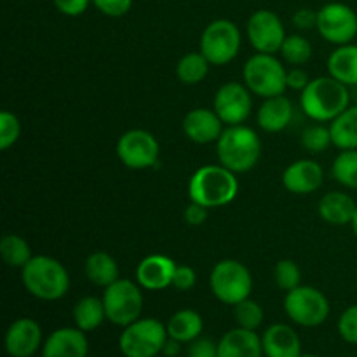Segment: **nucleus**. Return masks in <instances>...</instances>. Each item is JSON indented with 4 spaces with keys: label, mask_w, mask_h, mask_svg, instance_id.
Segmentation results:
<instances>
[{
    "label": "nucleus",
    "mask_w": 357,
    "mask_h": 357,
    "mask_svg": "<svg viewBox=\"0 0 357 357\" xmlns=\"http://www.w3.org/2000/svg\"><path fill=\"white\" fill-rule=\"evenodd\" d=\"M300 107L312 121L331 122L351 107L349 87L331 75L310 79L305 89L300 93Z\"/></svg>",
    "instance_id": "f257e3e1"
},
{
    "label": "nucleus",
    "mask_w": 357,
    "mask_h": 357,
    "mask_svg": "<svg viewBox=\"0 0 357 357\" xmlns=\"http://www.w3.org/2000/svg\"><path fill=\"white\" fill-rule=\"evenodd\" d=\"M218 162L232 173H248L261 157V139L250 126H227L216 142Z\"/></svg>",
    "instance_id": "f03ea898"
},
{
    "label": "nucleus",
    "mask_w": 357,
    "mask_h": 357,
    "mask_svg": "<svg viewBox=\"0 0 357 357\" xmlns=\"http://www.w3.org/2000/svg\"><path fill=\"white\" fill-rule=\"evenodd\" d=\"M21 282L35 298L56 302L68 293L70 274L65 265L56 258L37 255L21 268Z\"/></svg>",
    "instance_id": "7ed1b4c3"
},
{
    "label": "nucleus",
    "mask_w": 357,
    "mask_h": 357,
    "mask_svg": "<svg viewBox=\"0 0 357 357\" xmlns=\"http://www.w3.org/2000/svg\"><path fill=\"white\" fill-rule=\"evenodd\" d=\"M237 192H239V181L236 173L223 167L222 164L199 167L188 181L190 201L208 209L230 204L237 197Z\"/></svg>",
    "instance_id": "20e7f679"
},
{
    "label": "nucleus",
    "mask_w": 357,
    "mask_h": 357,
    "mask_svg": "<svg viewBox=\"0 0 357 357\" xmlns=\"http://www.w3.org/2000/svg\"><path fill=\"white\" fill-rule=\"evenodd\" d=\"M288 70L275 54L257 52L246 61L243 68V80L248 89L260 98L281 96L288 89Z\"/></svg>",
    "instance_id": "39448f33"
},
{
    "label": "nucleus",
    "mask_w": 357,
    "mask_h": 357,
    "mask_svg": "<svg viewBox=\"0 0 357 357\" xmlns=\"http://www.w3.org/2000/svg\"><path fill=\"white\" fill-rule=\"evenodd\" d=\"M209 286L216 298L225 305H237L250 298L253 289V275L243 261L227 260L218 261L209 275Z\"/></svg>",
    "instance_id": "423d86ee"
},
{
    "label": "nucleus",
    "mask_w": 357,
    "mask_h": 357,
    "mask_svg": "<svg viewBox=\"0 0 357 357\" xmlns=\"http://www.w3.org/2000/svg\"><path fill=\"white\" fill-rule=\"evenodd\" d=\"M167 338V326L159 319L146 317L124 328L119 338V347L126 357H155L162 352Z\"/></svg>",
    "instance_id": "0eeeda50"
},
{
    "label": "nucleus",
    "mask_w": 357,
    "mask_h": 357,
    "mask_svg": "<svg viewBox=\"0 0 357 357\" xmlns=\"http://www.w3.org/2000/svg\"><path fill=\"white\" fill-rule=\"evenodd\" d=\"M241 31L230 20H215L204 28L199 42V51L211 65L223 66L236 59L241 49Z\"/></svg>",
    "instance_id": "6e6552de"
},
{
    "label": "nucleus",
    "mask_w": 357,
    "mask_h": 357,
    "mask_svg": "<svg viewBox=\"0 0 357 357\" xmlns=\"http://www.w3.org/2000/svg\"><path fill=\"white\" fill-rule=\"evenodd\" d=\"M142 286L129 279H117L114 284L105 288L103 305L107 319L117 326H129L139 319L143 310Z\"/></svg>",
    "instance_id": "1a4fd4ad"
},
{
    "label": "nucleus",
    "mask_w": 357,
    "mask_h": 357,
    "mask_svg": "<svg viewBox=\"0 0 357 357\" xmlns=\"http://www.w3.org/2000/svg\"><path fill=\"white\" fill-rule=\"evenodd\" d=\"M284 310L289 319L298 326H321L330 316V302L314 286H302L288 291L284 298Z\"/></svg>",
    "instance_id": "9d476101"
},
{
    "label": "nucleus",
    "mask_w": 357,
    "mask_h": 357,
    "mask_svg": "<svg viewBox=\"0 0 357 357\" xmlns=\"http://www.w3.org/2000/svg\"><path fill=\"white\" fill-rule=\"evenodd\" d=\"M115 152L126 167L142 171L159 162L160 146L152 132L145 129H129L117 139Z\"/></svg>",
    "instance_id": "9b49d317"
},
{
    "label": "nucleus",
    "mask_w": 357,
    "mask_h": 357,
    "mask_svg": "<svg viewBox=\"0 0 357 357\" xmlns=\"http://www.w3.org/2000/svg\"><path fill=\"white\" fill-rule=\"evenodd\" d=\"M317 31L333 45L352 44L357 37V13L342 2H330L317 10Z\"/></svg>",
    "instance_id": "f8f14e48"
},
{
    "label": "nucleus",
    "mask_w": 357,
    "mask_h": 357,
    "mask_svg": "<svg viewBox=\"0 0 357 357\" xmlns=\"http://www.w3.org/2000/svg\"><path fill=\"white\" fill-rule=\"evenodd\" d=\"M248 40L257 52L275 54L281 51L282 42L288 37L282 20L271 9H260L253 13L246 24Z\"/></svg>",
    "instance_id": "ddd939ff"
},
{
    "label": "nucleus",
    "mask_w": 357,
    "mask_h": 357,
    "mask_svg": "<svg viewBox=\"0 0 357 357\" xmlns=\"http://www.w3.org/2000/svg\"><path fill=\"white\" fill-rule=\"evenodd\" d=\"M246 84L227 82L218 87L213 100V110L225 126H239L250 119L253 110V98Z\"/></svg>",
    "instance_id": "4468645a"
},
{
    "label": "nucleus",
    "mask_w": 357,
    "mask_h": 357,
    "mask_svg": "<svg viewBox=\"0 0 357 357\" xmlns=\"http://www.w3.org/2000/svg\"><path fill=\"white\" fill-rule=\"evenodd\" d=\"M324 181V171L317 160L300 159L289 164L282 173V185L295 195L314 194Z\"/></svg>",
    "instance_id": "2eb2a0df"
},
{
    "label": "nucleus",
    "mask_w": 357,
    "mask_h": 357,
    "mask_svg": "<svg viewBox=\"0 0 357 357\" xmlns=\"http://www.w3.org/2000/svg\"><path fill=\"white\" fill-rule=\"evenodd\" d=\"M223 122L215 110L199 107L188 112L183 117L181 128H183L185 136L190 142L197 145H208V143H216L223 132Z\"/></svg>",
    "instance_id": "dca6fc26"
},
{
    "label": "nucleus",
    "mask_w": 357,
    "mask_h": 357,
    "mask_svg": "<svg viewBox=\"0 0 357 357\" xmlns=\"http://www.w3.org/2000/svg\"><path fill=\"white\" fill-rule=\"evenodd\" d=\"M42 328L30 317L14 321L6 333V351L13 357H31L40 349Z\"/></svg>",
    "instance_id": "f3484780"
},
{
    "label": "nucleus",
    "mask_w": 357,
    "mask_h": 357,
    "mask_svg": "<svg viewBox=\"0 0 357 357\" xmlns=\"http://www.w3.org/2000/svg\"><path fill=\"white\" fill-rule=\"evenodd\" d=\"M176 264L166 255H149L136 267V282L149 291H160L173 284Z\"/></svg>",
    "instance_id": "a211bd4d"
},
{
    "label": "nucleus",
    "mask_w": 357,
    "mask_h": 357,
    "mask_svg": "<svg viewBox=\"0 0 357 357\" xmlns=\"http://www.w3.org/2000/svg\"><path fill=\"white\" fill-rule=\"evenodd\" d=\"M87 338L79 328H61L49 335L42 357H87Z\"/></svg>",
    "instance_id": "6ab92c4d"
},
{
    "label": "nucleus",
    "mask_w": 357,
    "mask_h": 357,
    "mask_svg": "<svg viewBox=\"0 0 357 357\" xmlns=\"http://www.w3.org/2000/svg\"><path fill=\"white\" fill-rule=\"evenodd\" d=\"M261 347L267 357H300L302 356V344L288 324H272L265 330L261 337Z\"/></svg>",
    "instance_id": "aec40b11"
},
{
    "label": "nucleus",
    "mask_w": 357,
    "mask_h": 357,
    "mask_svg": "<svg viewBox=\"0 0 357 357\" xmlns=\"http://www.w3.org/2000/svg\"><path fill=\"white\" fill-rule=\"evenodd\" d=\"M293 119V103L288 96L265 98L257 112V122L265 132H281Z\"/></svg>",
    "instance_id": "412c9836"
},
{
    "label": "nucleus",
    "mask_w": 357,
    "mask_h": 357,
    "mask_svg": "<svg viewBox=\"0 0 357 357\" xmlns=\"http://www.w3.org/2000/svg\"><path fill=\"white\" fill-rule=\"evenodd\" d=\"M356 209V201L345 192H328L326 195L321 197L319 206H317L321 220L335 227L351 225Z\"/></svg>",
    "instance_id": "4be33fe9"
},
{
    "label": "nucleus",
    "mask_w": 357,
    "mask_h": 357,
    "mask_svg": "<svg viewBox=\"0 0 357 357\" xmlns=\"http://www.w3.org/2000/svg\"><path fill=\"white\" fill-rule=\"evenodd\" d=\"M261 338L255 331L237 326L218 344V357H261Z\"/></svg>",
    "instance_id": "5701e85b"
},
{
    "label": "nucleus",
    "mask_w": 357,
    "mask_h": 357,
    "mask_svg": "<svg viewBox=\"0 0 357 357\" xmlns=\"http://www.w3.org/2000/svg\"><path fill=\"white\" fill-rule=\"evenodd\" d=\"M328 73L347 87L357 86V45H338L328 58Z\"/></svg>",
    "instance_id": "b1692460"
},
{
    "label": "nucleus",
    "mask_w": 357,
    "mask_h": 357,
    "mask_svg": "<svg viewBox=\"0 0 357 357\" xmlns=\"http://www.w3.org/2000/svg\"><path fill=\"white\" fill-rule=\"evenodd\" d=\"M84 272H86V278L100 288H108L117 279H121L119 278L121 271H119L117 261L112 255L105 253V251L91 253L84 264Z\"/></svg>",
    "instance_id": "393cba45"
},
{
    "label": "nucleus",
    "mask_w": 357,
    "mask_h": 357,
    "mask_svg": "<svg viewBox=\"0 0 357 357\" xmlns=\"http://www.w3.org/2000/svg\"><path fill=\"white\" fill-rule=\"evenodd\" d=\"M202 328H204V323H202L201 314L190 309H183L171 316L169 323H167V335L181 344H190L195 338L201 337Z\"/></svg>",
    "instance_id": "a878e982"
},
{
    "label": "nucleus",
    "mask_w": 357,
    "mask_h": 357,
    "mask_svg": "<svg viewBox=\"0 0 357 357\" xmlns=\"http://www.w3.org/2000/svg\"><path fill=\"white\" fill-rule=\"evenodd\" d=\"M333 145L340 150L357 149V105L345 108L337 119L330 122Z\"/></svg>",
    "instance_id": "bb28decb"
},
{
    "label": "nucleus",
    "mask_w": 357,
    "mask_h": 357,
    "mask_svg": "<svg viewBox=\"0 0 357 357\" xmlns=\"http://www.w3.org/2000/svg\"><path fill=\"white\" fill-rule=\"evenodd\" d=\"M105 319H107V312H105L103 300L96 296H84L73 307V321L84 333L100 328Z\"/></svg>",
    "instance_id": "cd10ccee"
},
{
    "label": "nucleus",
    "mask_w": 357,
    "mask_h": 357,
    "mask_svg": "<svg viewBox=\"0 0 357 357\" xmlns=\"http://www.w3.org/2000/svg\"><path fill=\"white\" fill-rule=\"evenodd\" d=\"M209 65L211 63L206 59V56L199 52H187L185 56H181L180 61L176 63V77L181 84H187V86H195V84H201L202 80L208 77L209 73Z\"/></svg>",
    "instance_id": "c85d7f7f"
},
{
    "label": "nucleus",
    "mask_w": 357,
    "mask_h": 357,
    "mask_svg": "<svg viewBox=\"0 0 357 357\" xmlns=\"http://www.w3.org/2000/svg\"><path fill=\"white\" fill-rule=\"evenodd\" d=\"M0 253L3 261L10 268H23L33 258L31 248L24 237L17 234H6L0 241Z\"/></svg>",
    "instance_id": "c756f323"
},
{
    "label": "nucleus",
    "mask_w": 357,
    "mask_h": 357,
    "mask_svg": "<svg viewBox=\"0 0 357 357\" xmlns=\"http://www.w3.org/2000/svg\"><path fill=\"white\" fill-rule=\"evenodd\" d=\"M331 174L345 188L357 190V149L342 150L333 160Z\"/></svg>",
    "instance_id": "7c9ffc66"
},
{
    "label": "nucleus",
    "mask_w": 357,
    "mask_h": 357,
    "mask_svg": "<svg viewBox=\"0 0 357 357\" xmlns=\"http://www.w3.org/2000/svg\"><path fill=\"white\" fill-rule=\"evenodd\" d=\"M281 56L288 65L291 66H302L312 58V45L307 40L303 35L293 33L288 35L282 42L281 47Z\"/></svg>",
    "instance_id": "2f4dec72"
},
{
    "label": "nucleus",
    "mask_w": 357,
    "mask_h": 357,
    "mask_svg": "<svg viewBox=\"0 0 357 357\" xmlns=\"http://www.w3.org/2000/svg\"><path fill=\"white\" fill-rule=\"evenodd\" d=\"M234 319H236L239 328L255 331L264 323V309L258 302L246 298L237 303V305H234Z\"/></svg>",
    "instance_id": "473e14b6"
},
{
    "label": "nucleus",
    "mask_w": 357,
    "mask_h": 357,
    "mask_svg": "<svg viewBox=\"0 0 357 357\" xmlns=\"http://www.w3.org/2000/svg\"><path fill=\"white\" fill-rule=\"evenodd\" d=\"M303 149L310 153H321L326 152L331 145H333V139H331V131L330 126L323 124H314L310 128H307L302 132V138H300Z\"/></svg>",
    "instance_id": "72a5a7b5"
},
{
    "label": "nucleus",
    "mask_w": 357,
    "mask_h": 357,
    "mask_svg": "<svg viewBox=\"0 0 357 357\" xmlns=\"http://www.w3.org/2000/svg\"><path fill=\"white\" fill-rule=\"evenodd\" d=\"M274 281L279 288L284 289V291L288 293L300 286V282H302V271H300V267L296 265V261L284 258V260L275 264Z\"/></svg>",
    "instance_id": "f704fd0d"
},
{
    "label": "nucleus",
    "mask_w": 357,
    "mask_h": 357,
    "mask_svg": "<svg viewBox=\"0 0 357 357\" xmlns=\"http://www.w3.org/2000/svg\"><path fill=\"white\" fill-rule=\"evenodd\" d=\"M21 136V122L13 112L0 114V150H9Z\"/></svg>",
    "instance_id": "c9c22d12"
},
{
    "label": "nucleus",
    "mask_w": 357,
    "mask_h": 357,
    "mask_svg": "<svg viewBox=\"0 0 357 357\" xmlns=\"http://www.w3.org/2000/svg\"><path fill=\"white\" fill-rule=\"evenodd\" d=\"M338 333L347 344L357 345V303L344 310L338 319Z\"/></svg>",
    "instance_id": "e433bc0d"
},
{
    "label": "nucleus",
    "mask_w": 357,
    "mask_h": 357,
    "mask_svg": "<svg viewBox=\"0 0 357 357\" xmlns=\"http://www.w3.org/2000/svg\"><path fill=\"white\" fill-rule=\"evenodd\" d=\"M93 6L108 17H122L131 10L132 0H93Z\"/></svg>",
    "instance_id": "4c0bfd02"
},
{
    "label": "nucleus",
    "mask_w": 357,
    "mask_h": 357,
    "mask_svg": "<svg viewBox=\"0 0 357 357\" xmlns=\"http://www.w3.org/2000/svg\"><path fill=\"white\" fill-rule=\"evenodd\" d=\"M197 282V274L190 265H176V271L173 275V288L178 291H190Z\"/></svg>",
    "instance_id": "58836bf2"
},
{
    "label": "nucleus",
    "mask_w": 357,
    "mask_h": 357,
    "mask_svg": "<svg viewBox=\"0 0 357 357\" xmlns=\"http://www.w3.org/2000/svg\"><path fill=\"white\" fill-rule=\"evenodd\" d=\"M52 3L65 16L77 17L86 13L87 7L93 3V0H52Z\"/></svg>",
    "instance_id": "ea45409f"
},
{
    "label": "nucleus",
    "mask_w": 357,
    "mask_h": 357,
    "mask_svg": "<svg viewBox=\"0 0 357 357\" xmlns=\"http://www.w3.org/2000/svg\"><path fill=\"white\" fill-rule=\"evenodd\" d=\"M188 357H218V345L209 338H195L188 347Z\"/></svg>",
    "instance_id": "a19ab883"
},
{
    "label": "nucleus",
    "mask_w": 357,
    "mask_h": 357,
    "mask_svg": "<svg viewBox=\"0 0 357 357\" xmlns=\"http://www.w3.org/2000/svg\"><path fill=\"white\" fill-rule=\"evenodd\" d=\"M208 211H209L208 208H204V206H201V204H197V202L190 201V204L185 208L183 218H185V222L188 223V225L199 227V225H202L206 220H208Z\"/></svg>",
    "instance_id": "79ce46f5"
},
{
    "label": "nucleus",
    "mask_w": 357,
    "mask_h": 357,
    "mask_svg": "<svg viewBox=\"0 0 357 357\" xmlns=\"http://www.w3.org/2000/svg\"><path fill=\"white\" fill-rule=\"evenodd\" d=\"M286 82H288V89H295L302 93V91L307 87V84L310 82V77L303 68H300V66H293L291 70H288Z\"/></svg>",
    "instance_id": "37998d69"
},
{
    "label": "nucleus",
    "mask_w": 357,
    "mask_h": 357,
    "mask_svg": "<svg viewBox=\"0 0 357 357\" xmlns=\"http://www.w3.org/2000/svg\"><path fill=\"white\" fill-rule=\"evenodd\" d=\"M293 24L298 30H312L317 26V10L298 9L293 14Z\"/></svg>",
    "instance_id": "c03bdc74"
},
{
    "label": "nucleus",
    "mask_w": 357,
    "mask_h": 357,
    "mask_svg": "<svg viewBox=\"0 0 357 357\" xmlns=\"http://www.w3.org/2000/svg\"><path fill=\"white\" fill-rule=\"evenodd\" d=\"M180 344L181 342H178V340H174V338H167L166 340V344H164V349H162V352L164 354H166L167 357H174L178 354V352H180Z\"/></svg>",
    "instance_id": "a18cd8bd"
},
{
    "label": "nucleus",
    "mask_w": 357,
    "mask_h": 357,
    "mask_svg": "<svg viewBox=\"0 0 357 357\" xmlns=\"http://www.w3.org/2000/svg\"><path fill=\"white\" fill-rule=\"evenodd\" d=\"M351 227H352V232H354V236L357 237V209H356V215H354V220H352Z\"/></svg>",
    "instance_id": "49530a36"
},
{
    "label": "nucleus",
    "mask_w": 357,
    "mask_h": 357,
    "mask_svg": "<svg viewBox=\"0 0 357 357\" xmlns=\"http://www.w3.org/2000/svg\"><path fill=\"white\" fill-rule=\"evenodd\" d=\"M300 357H317V356H314V354H302Z\"/></svg>",
    "instance_id": "de8ad7c7"
}]
</instances>
